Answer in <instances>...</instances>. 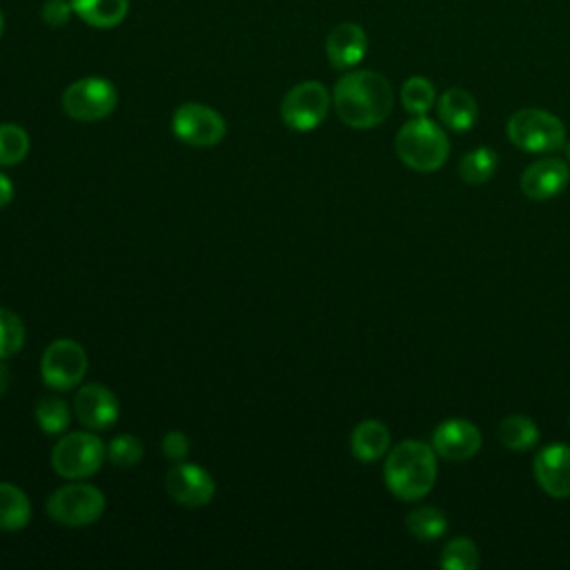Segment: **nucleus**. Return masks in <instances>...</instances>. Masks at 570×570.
Instances as JSON below:
<instances>
[{
	"label": "nucleus",
	"mask_w": 570,
	"mask_h": 570,
	"mask_svg": "<svg viewBox=\"0 0 570 570\" xmlns=\"http://www.w3.org/2000/svg\"><path fill=\"white\" fill-rule=\"evenodd\" d=\"M394 149L405 167L425 174L443 167L450 156V140L434 120L416 116L399 129Z\"/></svg>",
	"instance_id": "7ed1b4c3"
},
{
	"label": "nucleus",
	"mask_w": 570,
	"mask_h": 570,
	"mask_svg": "<svg viewBox=\"0 0 570 570\" xmlns=\"http://www.w3.org/2000/svg\"><path fill=\"white\" fill-rule=\"evenodd\" d=\"M107 456L105 443L91 432H69L51 450V465L58 476L78 481L96 474Z\"/></svg>",
	"instance_id": "39448f33"
},
{
	"label": "nucleus",
	"mask_w": 570,
	"mask_h": 570,
	"mask_svg": "<svg viewBox=\"0 0 570 570\" xmlns=\"http://www.w3.org/2000/svg\"><path fill=\"white\" fill-rule=\"evenodd\" d=\"M36 423L45 434H62L71 423L69 405L58 396H42L36 403Z\"/></svg>",
	"instance_id": "393cba45"
},
{
	"label": "nucleus",
	"mask_w": 570,
	"mask_h": 570,
	"mask_svg": "<svg viewBox=\"0 0 570 570\" xmlns=\"http://www.w3.org/2000/svg\"><path fill=\"white\" fill-rule=\"evenodd\" d=\"M505 131L510 142L521 151L546 154L566 147L563 122L546 109L525 107L514 111L505 125Z\"/></svg>",
	"instance_id": "20e7f679"
},
{
	"label": "nucleus",
	"mask_w": 570,
	"mask_h": 570,
	"mask_svg": "<svg viewBox=\"0 0 570 570\" xmlns=\"http://www.w3.org/2000/svg\"><path fill=\"white\" fill-rule=\"evenodd\" d=\"M13 200V183L0 171V209Z\"/></svg>",
	"instance_id": "2f4dec72"
},
{
	"label": "nucleus",
	"mask_w": 570,
	"mask_h": 570,
	"mask_svg": "<svg viewBox=\"0 0 570 570\" xmlns=\"http://www.w3.org/2000/svg\"><path fill=\"white\" fill-rule=\"evenodd\" d=\"M73 9H71V2L69 0H45L42 2V9H40V16L42 20L49 24V27H62L69 22Z\"/></svg>",
	"instance_id": "c756f323"
},
{
	"label": "nucleus",
	"mask_w": 570,
	"mask_h": 570,
	"mask_svg": "<svg viewBox=\"0 0 570 570\" xmlns=\"http://www.w3.org/2000/svg\"><path fill=\"white\" fill-rule=\"evenodd\" d=\"M165 488L176 503L187 505V508L207 505L216 492V483H214L212 474L196 463H185V459L176 461L169 468Z\"/></svg>",
	"instance_id": "9b49d317"
},
{
	"label": "nucleus",
	"mask_w": 570,
	"mask_h": 570,
	"mask_svg": "<svg viewBox=\"0 0 570 570\" xmlns=\"http://www.w3.org/2000/svg\"><path fill=\"white\" fill-rule=\"evenodd\" d=\"M31 519L29 497L13 483L0 481V530L18 532Z\"/></svg>",
	"instance_id": "aec40b11"
},
{
	"label": "nucleus",
	"mask_w": 570,
	"mask_h": 570,
	"mask_svg": "<svg viewBox=\"0 0 570 570\" xmlns=\"http://www.w3.org/2000/svg\"><path fill=\"white\" fill-rule=\"evenodd\" d=\"M76 16H80L82 22L98 27V29H111L120 24L127 16L129 0H69Z\"/></svg>",
	"instance_id": "6ab92c4d"
},
{
	"label": "nucleus",
	"mask_w": 570,
	"mask_h": 570,
	"mask_svg": "<svg viewBox=\"0 0 570 570\" xmlns=\"http://www.w3.org/2000/svg\"><path fill=\"white\" fill-rule=\"evenodd\" d=\"M481 432L468 419H448L432 432V448L448 461H468L481 450Z\"/></svg>",
	"instance_id": "ddd939ff"
},
{
	"label": "nucleus",
	"mask_w": 570,
	"mask_h": 570,
	"mask_svg": "<svg viewBox=\"0 0 570 570\" xmlns=\"http://www.w3.org/2000/svg\"><path fill=\"white\" fill-rule=\"evenodd\" d=\"M532 472L546 494L554 499L570 497V445L550 443L539 450Z\"/></svg>",
	"instance_id": "4468645a"
},
{
	"label": "nucleus",
	"mask_w": 570,
	"mask_h": 570,
	"mask_svg": "<svg viewBox=\"0 0 570 570\" xmlns=\"http://www.w3.org/2000/svg\"><path fill=\"white\" fill-rule=\"evenodd\" d=\"M387 490L401 501L425 497L436 481V452L423 441H401L387 452L383 465Z\"/></svg>",
	"instance_id": "f03ea898"
},
{
	"label": "nucleus",
	"mask_w": 570,
	"mask_h": 570,
	"mask_svg": "<svg viewBox=\"0 0 570 570\" xmlns=\"http://www.w3.org/2000/svg\"><path fill=\"white\" fill-rule=\"evenodd\" d=\"M2 361H4V358H0V394H2L4 387H7V370L2 367Z\"/></svg>",
	"instance_id": "473e14b6"
},
{
	"label": "nucleus",
	"mask_w": 570,
	"mask_h": 570,
	"mask_svg": "<svg viewBox=\"0 0 570 570\" xmlns=\"http://www.w3.org/2000/svg\"><path fill=\"white\" fill-rule=\"evenodd\" d=\"M2 29H4V18H2V11H0V38H2Z\"/></svg>",
	"instance_id": "72a5a7b5"
},
{
	"label": "nucleus",
	"mask_w": 570,
	"mask_h": 570,
	"mask_svg": "<svg viewBox=\"0 0 570 570\" xmlns=\"http://www.w3.org/2000/svg\"><path fill=\"white\" fill-rule=\"evenodd\" d=\"M334 111L352 129H372L381 125L392 107L394 91L385 76L372 69L347 71L332 91Z\"/></svg>",
	"instance_id": "f257e3e1"
},
{
	"label": "nucleus",
	"mask_w": 570,
	"mask_h": 570,
	"mask_svg": "<svg viewBox=\"0 0 570 570\" xmlns=\"http://www.w3.org/2000/svg\"><path fill=\"white\" fill-rule=\"evenodd\" d=\"M73 412H76V419L87 430L98 432V430H109L118 421L120 403L109 387L100 383H89L76 392Z\"/></svg>",
	"instance_id": "f8f14e48"
},
{
	"label": "nucleus",
	"mask_w": 570,
	"mask_h": 570,
	"mask_svg": "<svg viewBox=\"0 0 570 570\" xmlns=\"http://www.w3.org/2000/svg\"><path fill=\"white\" fill-rule=\"evenodd\" d=\"M410 534L419 541H436L448 532V517L434 505H421L405 519Z\"/></svg>",
	"instance_id": "4be33fe9"
},
{
	"label": "nucleus",
	"mask_w": 570,
	"mask_h": 570,
	"mask_svg": "<svg viewBox=\"0 0 570 570\" xmlns=\"http://www.w3.org/2000/svg\"><path fill=\"white\" fill-rule=\"evenodd\" d=\"M24 325L20 316L7 307H0V358L18 354L24 345Z\"/></svg>",
	"instance_id": "cd10ccee"
},
{
	"label": "nucleus",
	"mask_w": 570,
	"mask_h": 570,
	"mask_svg": "<svg viewBox=\"0 0 570 570\" xmlns=\"http://www.w3.org/2000/svg\"><path fill=\"white\" fill-rule=\"evenodd\" d=\"M439 118L452 131H470L479 120V105L468 89L452 87L436 100Z\"/></svg>",
	"instance_id": "f3484780"
},
{
	"label": "nucleus",
	"mask_w": 570,
	"mask_h": 570,
	"mask_svg": "<svg viewBox=\"0 0 570 570\" xmlns=\"http://www.w3.org/2000/svg\"><path fill=\"white\" fill-rule=\"evenodd\" d=\"M171 129L178 140L191 147H214L225 138V118L200 102H183L171 116Z\"/></svg>",
	"instance_id": "9d476101"
},
{
	"label": "nucleus",
	"mask_w": 570,
	"mask_h": 570,
	"mask_svg": "<svg viewBox=\"0 0 570 570\" xmlns=\"http://www.w3.org/2000/svg\"><path fill=\"white\" fill-rule=\"evenodd\" d=\"M367 53V36L356 22H341L332 27L325 40V56L334 69H352Z\"/></svg>",
	"instance_id": "dca6fc26"
},
{
	"label": "nucleus",
	"mask_w": 570,
	"mask_h": 570,
	"mask_svg": "<svg viewBox=\"0 0 570 570\" xmlns=\"http://www.w3.org/2000/svg\"><path fill=\"white\" fill-rule=\"evenodd\" d=\"M87 372V352L71 338H58L40 356V376L56 392L73 390Z\"/></svg>",
	"instance_id": "1a4fd4ad"
},
{
	"label": "nucleus",
	"mask_w": 570,
	"mask_h": 570,
	"mask_svg": "<svg viewBox=\"0 0 570 570\" xmlns=\"http://www.w3.org/2000/svg\"><path fill=\"white\" fill-rule=\"evenodd\" d=\"M479 548L468 537H454L441 550L439 566L448 570H474L479 566Z\"/></svg>",
	"instance_id": "bb28decb"
},
{
	"label": "nucleus",
	"mask_w": 570,
	"mask_h": 570,
	"mask_svg": "<svg viewBox=\"0 0 570 570\" xmlns=\"http://www.w3.org/2000/svg\"><path fill=\"white\" fill-rule=\"evenodd\" d=\"M60 105L69 118L80 122H96L116 109L118 91L107 78L87 76L65 89Z\"/></svg>",
	"instance_id": "0eeeda50"
},
{
	"label": "nucleus",
	"mask_w": 570,
	"mask_h": 570,
	"mask_svg": "<svg viewBox=\"0 0 570 570\" xmlns=\"http://www.w3.org/2000/svg\"><path fill=\"white\" fill-rule=\"evenodd\" d=\"M434 100H436L434 85L423 76H412L401 87V102L407 114L425 116L434 107Z\"/></svg>",
	"instance_id": "b1692460"
},
{
	"label": "nucleus",
	"mask_w": 570,
	"mask_h": 570,
	"mask_svg": "<svg viewBox=\"0 0 570 570\" xmlns=\"http://www.w3.org/2000/svg\"><path fill=\"white\" fill-rule=\"evenodd\" d=\"M499 441L512 452H525L539 443V428L532 419L523 414L505 416L499 425Z\"/></svg>",
	"instance_id": "412c9836"
},
{
	"label": "nucleus",
	"mask_w": 570,
	"mask_h": 570,
	"mask_svg": "<svg viewBox=\"0 0 570 570\" xmlns=\"http://www.w3.org/2000/svg\"><path fill=\"white\" fill-rule=\"evenodd\" d=\"M330 100V91L323 82H298L285 94L281 102V118L292 131H312L325 120Z\"/></svg>",
	"instance_id": "6e6552de"
},
{
	"label": "nucleus",
	"mask_w": 570,
	"mask_h": 570,
	"mask_svg": "<svg viewBox=\"0 0 570 570\" xmlns=\"http://www.w3.org/2000/svg\"><path fill=\"white\" fill-rule=\"evenodd\" d=\"M105 512V494L91 483H67L53 490L47 499V514L69 528H80L98 521Z\"/></svg>",
	"instance_id": "423d86ee"
},
{
	"label": "nucleus",
	"mask_w": 570,
	"mask_h": 570,
	"mask_svg": "<svg viewBox=\"0 0 570 570\" xmlns=\"http://www.w3.org/2000/svg\"><path fill=\"white\" fill-rule=\"evenodd\" d=\"M189 452V439L178 432V430H171L163 436V454L169 459V461H183Z\"/></svg>",
	"instance_id": "7c9ffc66"
},
{
	"label": "nucleus",
	"mask_w": 570,
	"mask_h": 570,
	"mask_svg": "<svg viewBox=\"0 0 570 570\" xmlns=\"http://www.w3.org/2000/svg\"><path fill=\"white\" fill-rule=\"evenodd\" d=\"M145 445L134 434H118L107 445V459L118 468H134L142 461Z\"/></svg>",
	"instance_id": "c85d7f7f"
},
{
	"label": "nucleus",
	"mask_w": 570,
	"mask_h": 570,
	"mask_svg": "<svg viewBox=\"0 0 570 570\" xmlns=\"http://www.w3.org/2000/svg\"><path fill=\"white\" fill-rule=\"evenodd\" d=\"M497 165H499V156L492 147H476L461 158L459 176L468 185H483L494 176Z\"/></svg>",
	"instance_id": "5701e85b"
},
{
	"label": "nucleus",
	"mask_w": 570,
	"mask_h": 570,
	"mask_svg": "<svg viewBox=\"0 0 570 570\" xmlns=\"http://www.w3.org/2000/svg\"><path fill=\"white\" fill-rule=\"evenodd\" d=\"M566 156H568V163H570V142L566 145Z\"/></svg>",
	"instance_id": "f704fd0d"
},
{
	"label": "nucleus",
	"mask_w": 570,
	"mask_h": 570,
	"mask_svg": "<svg viewBox=\"0 0 570 570\" xmlns=\"http://www.w3.org/2000/svg\"><path fill=\"white\" fill-rule=\"evenodd\" d=\"M570 183V169L559 158H541L521 174V191L532 200H550Z\"/></svg>",
	"instance_id": "2eb2a0df"
},
{
	"label": "nucleus",
	"mask_w": 570,
	"mask_h": 570,
	"mask_svg": "<svg viewBox=\"0 0 570 570\" xmlns=\"http://www.w3.org/2000/svg\"><path fill=\"white\" fill-rule=\"evenodd\" d=\"M29 134L16 122L0 125V167H13L29 154Z\"/></svg>",
	"instance_id": "a878e982"
},
{
	"label": "nucleus",
	"mask_w": 570,
	"mask_h": 570,
	"mask_svg": "<svg viewBox=\"0 0 570 570\" xmlns=\"http://www.w3.org/2000/svg\"><path fill=\"white\" fill-rule=\"evenodd\" d=\"M390 430L383 421L376 419H367L361 421L350 436V450L354 454V459H358L361 463H372L376 459H381L387 450H390Z\"/></svg>",
	"instance_id": "a211bd4d"
}]
</instances>
